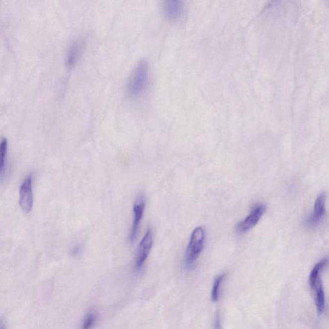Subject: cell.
Listing matches in <instances>:
<instances>
[{
	"instance_id": "6da1fadb",
	"label": "cell",
	"mask_w": 329,
	"mask_h": 329,
	"mask_svg": "<svg viewBox=\"0 0 329 329\" xmlns=\"http://www.w3.org/2000/svg\"><path fill=\"white\" fill-rule=\"evenodd\" d=\"M149 64L146 59L138 61L127 81L126 92L129 97L135 98L143 93L148 85Z\"/></svg>"
},
{
	"instance_id": "7a4b0ae2",
	"label": "cell",
	"mask_w": 329,
	"mask_h": 329,
	"mask_svg": "<svg viewBox=\"0 0 329 329\" xmlns=\"http://www.w3.org/2000/svg\"><path fill=\"white\" fill-rule=\"evenodd\" d=\"M205 231L201 227H196L192 232L185 251L186 267H191L196 263L205 246Z\"/></svg>"
},
{
	"instance_id": "3957f363",
	"label": "cell",
	"mask_w": 329,
	"mask_h": 329,
	"mask_svg": "<svg viewBox=\"0 0 329 329\" xmlns=\"http://www.w3.org/2000/svg\"><path fill=\"white\" fill-rule=\"evenodd\" d=\"M266 207L264 204H256L251 208V212L237 225L236 231L239 234H244L255 227L264 215Z\"/></svg>"
},
{
	"instance_id": "277c9868",
	"label": "cell",
	"mask_w": 329,
	"mask_h": 329,
	"mask_svg": "<svg viewBox=\"0 0 329 329\" xmlns=\"http://www.w3.org/2000/svg\"><path fill=\"white\" fill-rule=\"evenodd\" d=\"M33 175H28L24 179L19 188V205L22 210L26 214L32 211L34 205L33 194Z\"/></svg>"
},
{
	"instance_id": "5b68a950",
	"label": "cell",
	"mask_w": 329,
	"mask_h": 329,
	"mask_svg": "<svg viewBox=\"0 0 329 329\" xmlns=\"http://www.w3.org/2000/svg\"><path fill=\"white\" fill-rule=\"evenodd\" d=\"M153 244V232L150 229H148L145 234L144 238L140 241L137 249V255H136L135 267L138 271H140L144 266L149 253H150Z\"/></svg>"
},
{
	"instance_id": "8992f818",
	"label": "cell",
	"mask_w": 329,
	"mask_h": 329,
	"mask_svg": "<svg viewBox=\"0 0 329 329\" xmlns=\"http://www.w3.org/2000/svg\"><path fill=\"white\" fill-rule=\"evenodd\" d=\"M145 208H146V199L143 195L140 194L136 199L133 206V221L129 236V241L131 243L135 242L137 238L140 223L143 218Z\"/></svg>"
},
{
	"instance_id": "52a82bcc",
	"label": "cell",
	"mask_w": 329,
	"mask_h": 329,
	"mask_svg": "<svg viewBox=\"0 0 329 329\" xmlns=\"http://www.w3.org/2000/svg\"><path fill=\"white\" fill-rule=\"evenodd\" d=\"M163 10L164 16L170 21H176L180 19L184 12L183 2L176 0H170L164 2Z\"/></svg>"
},
{
	"instance_id": "ba28073f",
	"label": "cell",
	"mask_w": 329,
	"mask_h": 329,
	"mask_svg": "<svg viewBox=\"0 0 329 329\" xmlns=\"http://www.w3.org/2000/svg\"><path fill=\"white\" fill-rule=\"evenodd\" d=\"M326 195L320 194L315 201L314 207V212L309 221L311 225H314L320 222L326 213Z\"/></svg>"
},
{
	"instance_id": "9c48e42d",
	"label": "cell",
	"mask_w": 329,
	"mask_h": 329,
	"mask_svg": "<svg viewBox=\"0 0 329 329\" xmlns=\"http://www.w3.org/2000/svg\"><path fill=\"white\" fill-rule=\"evenodd\" d=\"M311 289L315 291L316 306H317L318 314L322 315L326 308V297H325L323 283L322 278H320Z\"/></svg>"
},
{
	"instance_id": "30bf717a",
	"label": "cell",
	"mask_w": 329,
	"mask_h": 329,
	"mask_svg": "<svg viewBox=\"0 0 329 329\" xmlns=\"http://www.w3.org/2000/svg\"><path fill=\"white\" fill-rule=\"evenodd\" d=\"M82 47V41L79 40V39L72 43L69 50H68L67 58H66L68 67H72L76 63L79 56H80Z\"/></svg>"
},
{
	"instance_id": "8fae6325",
	"label": "cell",
	"mask_w": 329,
	"mask_h": 329,
	"mask_svg": "<svg viewBox=\"0 0 329 329\" xmlns=\"http://www.w3.org/2000/svg\"><path fill=\"white\" fill-rule=\"evenodd\" d=\"M327 264H328V259L324 258V259L318 262L313 267L310 276H309V285H310L311 287L313 286L320 278H321V272L326 266Z\"/></svg>"
},
{
	"instance_id": "7c38bea8",
	"label": "cell",
	"mask_w": 329,
	"mask_h": 329,
	"mask_svg": "<svg viewBox=\"0 0 329 329\" xmlns=\"http://www.w3.org/2000/svg\"><path fill=\"white\" fill-rule=\"evenodd\" d=\"M225 278V274H221V275L217 276L215 278L214 284H213L211 298L212 301L214 302H218L219 298V294H220V290L221 286H222L223 282Z\"/></svg>"
},
{
	"instance_id": "4fadbf2b",
	"label": "cell",
	"mask_w": 329,
	"mask_h": 329,
	"mask_svg": "<svg viewBox=\"0 0 329 329\" xmlns=\"http://www.w3.org/2000/svg\"><path fill=\"white\" fill-rule=\"evenodd\" d=\"M8 142L6 138L1 140L0 144V172L1 175H3V170L5 169L6 162V156H7Z\"/></svg>"
},
{
	"instance_id": "5bb4252c",
	"label": "cell",
	"mask_w": 329,
	"mask_h": 329,
	"mask_svg": "<svg viewBox=\"0 0 329 329\" xmlns=\"http://www.w3.org/2000/svg\"><path fill=\"white\" fill-rule=\"evenodd\" d=\"M96 320V315L95 313H88L84 318V321L82 322V329H91L93 328L94 324H95Z\"/></svg>"
},
{
	"instance_id": "9a60e30c",
	"label": "cell",
	"mask_w": 329,
	"mask_h": 329,
	"mask_svg": "<svg viewBox=\"0 0 329 329\" xmlns=\"http://www.w3.org/2000/svg\"><path fill=\"white\" fill-rule=\"evenodd\" d=\"M214 329H221V322L219 317H217L216 322H215Z\"/></svg>"
},
{
	"instance_id": "2e32d148",
	"label": "cell",
	"mask_w": 329,
	"mask_h": 329,
	"mask_svg": "<svg viewBox=\"0 0 329 329\" xmlns=\"http://www.w3.org/2000/svg\"><path fill=\"white\" fill-rule=\"evenodd\" d=\"M81 248L80 247H76L72 250V255H77L80 253Z\"/></svg>"
},
{
	"instance_id": "e0dca14e",
	"label": "cell",
	"mask_w": 329,
	"mask_h": 329,
	"mask_svg": "<svg viewBox=\"0 0 329 329\" xmlns=\"http://www.w3.org/2000/svg\"><path fill=\"white\" fill-rule=\"evenodd\" d=\"M0 329H6L5 327L3 326V323H2V321L1 322V326H0Z\"/></svg>"
}]
</instances>
